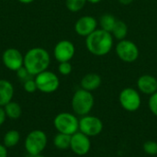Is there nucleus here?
Instances as JSON below:
<instances>
[{
  "label": "nucleus",
  "instance_id": "obj_1",
  "mask_svg": "<svg viewBox=\"0 0 157 157\" xmlns=\"http://www.w3.org/2000/svg\"><path fill=\"white\" fill-rule=\"evenodd\" d=\"M114 44V38L110 32L101 29H96L86 38L87 51L95 56H105L109 54Z\"/></svg>",
  "mask_w": 157,
  "mask_h": 157
},
{
  "label": "nucleus",
  "instance_id": "obj_2",
  "mask_svg": "<svg viewBox=\"0 0 157 157\" xmlns=\"http://www.w3.org/2000/svg\"><path fill=\"white\" fill-rule=\"evenodd\" d=\"M50 53L47 50L40 47L29 49L24 55L23 66L32 76H36L37 75L46 71L50 66Z\"/></svg>",
  "mask_w": 157,
  "mask_h": 157
},
{
  "label": "nucleus",
  "instance_id": "obj_3",
  "mask_svg": "<svg viewBox=\"0 0 157 157\" xmlns=\"http://www.w3.org/2000/svg\"><path fill=\"white\" fill-rule=\"evenodd\" d=\"M95 104V98L92 92L83 88L77 89L72 98V109L75 115L83 117L88 115Z\"/></svg>",
  "mask_w": 157,
  "mask_h": 157
},
{
  "label": "nucleus",
  "instance_id": "obj_4",
  "mask_svg": "<svg viewBox=\"0 0 157 157\" xmlns=\"http://www.w3.org/2000/svg\"><path fill=\"white\" fill-rule=\"evenodd\" d=\"M54 128L58 132L73 135L79 131V120L75 114L61 112L53 120Z\"/></svg>",
  "mask_w": 157,
  "mask_h": 157
},
{
  "label": "nucleus",
  "instance_id": "obj_5",
  "mask_svg": "<svg viewBox=\"0 0 157 157\" xmlns=\"http://www.w3.org/2000/svg\"><path fill=\"white\" fill-rule=\"evenodd\" d=\"M48 143V138L46 133L41 130H34L30 132L24 143L25 150L31 156L40 155L45 149Z\"/></svg>",
  "mask_w": 157,
  "mask_h": 157
},
{
  "label": "nucleus",
  "instance_id": "obj_6",
  "mask_svg": "<svg viewBox=\"0 0 157 157\" xmlns=\"http://www.w3.org/2000/svg\"><path fill=\"white\" fill-rule=\"evenodd\" d=\"M119 102L123 109L128 112L137 111L142 105L140 92L133 87L123 88L119 95Z\"/></svg>",
  "mask_w": 157,
  "mask_h": 157
},
{
  "label": "nucleus",
  "instance_id": "obj_7",
  "mask_svg": "<svg viewBox=\"0 0 157 157\" xmlns=\"http://www.w3.org/2000/svg\"><path fill=\"white\" fill-rule=\"evenodd\" d=\"M115 52L118 58L124 63H134L140 55L139 48L135 42L127 39L119 40L115 46Z\"/></svg>",
  "mask_w": 157,
  "mask_h": 157
},
{
  "label": "nucleus",
  "instance_id": "obj_8",
  "mask_svg": "<svg viewBox=\"0 0 157 157\" xmlns=\"http://www.w3.org/2000/svg\"><path fill=\"white\" fill-rule=\"evenodd\" d=\"M35 82L39 91L51 94L55 92L60 86V79L56 74L52 71H44L35 76Z\"/></svg>",
  "mask_w": 157,
  "mask_h": 157
},
{
  "label": "nucleus",
  "instance_id": "obj_9",
  "mask_svg": "<svg viewBox=\"0 0 157 157\" xmlns=\"http://www.w3.org/2000/svg\"><path fill=\"white\" fill-rule=\"evenodd\" d=\"M103 131L102 121L96 116L86 115L79 120V132L88 137H96Z\"/></svg>",
  "mask_w": 157,
  "mask_h": 157
},
{
  "label": "nucleus",
  "instance_id": "obj_10",
  "mask_svg": "<svg viewBox=\"0 0 157 157\" xmlns=\"http://www.w3.org/2000/svg\"><path fill=\"white\" fill-rule=\"evenodd\" d=\"M70 149L75 155L78 156L86 155L91 150L90 137L78 131L71 136Z\"/></svg>",
  "mask_w": 157,
  "mask_h": 157
},
{
  "label": "nucleus",
  "instance_id": "obj_11",
  "mask_svg": "<svg viewBox=\"0 0 157 157\" xmlns=\"http://www.w3.org/2000/svg\"><path fill=\"white\" fill-rule=\"evenodd\" d=\"M75 54V44L68 40H63L56 43L53 49V56L57 62H70Z\"/></svg>",
  "mask_w": 157,
  "mask_h": 157
},
{
  "label": "nucleus",
  "instance_id": "obj_12",
  "mask_svg": "<svg viewBox=\"0 0 157 157\" xmlns=\"http://www.w3.org/2000/svg\"><path fill=\"white\" fill-rule=\"evenodd\" d=\"M2 61L8 70L17 72L24 64V55L17 49L8 48L3 52Z\"/></svg>",
  "mask_w": 157,
  "mask_h": 157
},
{
  "label": "nucleus",
  "instance_id": "obj_13",
  "mask_svg": "<svg viewBox=\"0 0 157 157\" xmlns=\"http://www.w3.org/2000/svg\"><path fill=\"white\" fill-rule=\"evenodd\" d=\"M98 22L92 16H83L79 17L75 24V31L77 35L82 37H87L98 29Z\"/></svg>",
  "mask_w": 157,
  "mask_h": 157
},
{
  "label": "nucleus",
  "instance_id": "obj_14",
  "mask_svg": "<svg viewBox=\"0 0 157 157\" xmlns=\"http://www.w3.org/2000/svg\"><path fill=\"white\" fill-rule=\"evenodd\" d=\"M137 87L139 92L151 96L157 91V78L152 75H143L137 80Z\"/></svg>",
  "mask_w": 157,
  "mask_h": 157
},
{
  "label": "nucleus",
  "instance_id": "obj_15",
  "mask_svg": "<svg viewBox=\"0 0 157 157\" xmlns=\"http://www.w3.org/2000/svg\"><path fill=\"white\" fill-rule=\"evenodd\" d=\"M102 83L101 76L96 73H88L83 76L80 82L81 88L87 90V91H94L97 90Z\"/></svg>",
  "mask_w": 157,
  "mask_h": 157
},
{
  "label": "nucleus",
  "instance_id": "obj_16",
  "mask_svg": "<svg viewBox=\"0 0 157 157\" xmlns=\"http://www.w3.org/2000/svg\"><path fill=\"white\" fill-rule=\"evenodd\" d=\"M14 97V86L8 80L0 79V107H5L12 101Z\"/></svg>",
  "mask_w": 157,
  "mask_h": 157
},
{
  "label": "nucleus",
  "instance_id": "obj_17",
  "mask_svg": "<svg viewBox=\"0 0 157 157\" xmlns=\"http://www.w3.org/2000/svg\"><path fill=\"white\" fill-rule=\"evenodd\" d=\"M128 25L123 21V20H117L111 34L113 36V38H115L118 40H122L124 39H126L127 35H128Z\"/></svg>",
  "mask_w": 157,
  "mask_h": 157
},
{
  "label": "nucleus",
  "instance_id": "obj_18",
  "mask_svg": "<svg viewBox=\"0 0 157 157\" xmlns=\"http://www.w3.org/2000/svg\"><path fill=\"white\" fill-rule=\"evenodd\" d=\"M117 18L110 13H105L103 14L100 18H99V26H100V29H103V30H106L108 32H110L112 31L116 22H117Z\"/></svg>",
  "mask_w": 157,
  "mask_h": 157
},
{
  "label": "nucleus",
  "instance_id": "obj_19",
  "mask_svg": "<svg viewBox=\"0 0 157 157\" xmlns=\"http://www.w3.org/2000/svg\"><path fill=\"white\" fill-rule=\"evenodd\" d=\"M71 136L68 134L58 132L53 138V144L59 150H67L70 148L71 144Z\"/></svg>",
  "mask_w": 157,
  "mask_h": 157
},
{
  "label": "nucleus",
  "instance_id": "obj_20",
  "mask_svg": "<svg viewBox=\"0 0 157 157\" xmlns=\"http://www.w3.org/2000/svg\"><path fill=\"white\" fill-rule=\"evenodd\" d=\"M4 109L6 114V117L12 120L18 119L22 114V109H21L20 105L15 101H10L9 103H7L4 107Z\"/></svg>",
  "mask_w": 157,
  "mask_h": 157
},
{
  "label": "nucleus",
  "instance_id": "obj_21",
  "mask_svg": "<svg viewBox=\"0 0 157 157\" xmlns=\"http://www.w3.org/2000/svg\"><path fill=\"white\" fill-rule=\"evenodd\" d=\"M20 141V134L16 130H10L6 132L3 138V144L6 147H14Z\"/></svg>",
  "mask_w": 157,
  "mask_h": 157
},
{
  "label": "nucleus",
  "instance_id": "obj_22",
  "mask_svg": "<svg viewBox=\"0 0 157 157\" xmlns=\"http://www.w3.org/2000/svg\"><path fill=\"white\" fill-rule=\"evenodd\" d=\"M86 3V0H65V6L69 11L75 13L82 10Z\"/></svg>",
  "mask_w": 157,
  "mask_h": 157
},
{
  "label": "nucleus",
  "instance_id": "obj_23",
  "mask_svg": "<svg viewBox=\"0 0 157 157\" xmlns=\"http://www.w3.org/2000/svg\"><path fill=\"white\" fill-rule=\"evenodd\" d=\"M144 152L148 155H157V142L155 141H146L143 145Z\"/></svg>",
  "mask_w": 157,
  "mask_h": 157
},
{
  "label": "nucleus",
  "instance_id": "obj_24",
  "mask_svg": "<svg viewBox=\"0 0 157 157\" xmlns=\"http://www.w3.org/2000/svg\"><path fill=\"white\" fill-rule=\"evenodd\" d=\"M58 71L62 75H69L73 71V66H72L70 62L59 63Z\"/></svg>",
  "mask_w": 157,
  "mask_h": 157
},
{
  "label": "nucleus",
  "instance_id": "obj_25",
  "mask_svg": "<svg viewBox=\"0 0 157 157\" xmlns=\"http://www.w3.org/2000/svg\"><path fill=\"white\" fill-rule=\"evenodd\" d=\"M148 107L152 114L157 117V91L150 96V98L148 100Z\"/></svg>",
  "mask_w": 157,
  "mask_h": 157
},
{
  "label": "nucleus",
  "instance_id": "obj_26",
  "mask_svg": "<svg viewBox=\"0 0 157 157\" xmlns=\"http://www.w3.org/2000/svg\"><path fill=\"white\" fill-rule=\"evenodd\" d=\"M23 86H24V90L27 93H34L36 90H38L35 79H32V78H29L27 81H25Z\"/></svg>",
  "mask_w": 157,
  "mask_h": 157
},
{
  "label": "nucleus",
  "instance_id": "obj_27",
  "mask_svg": "<svg viewBox=\"0 0 157 157\" xmlns=\"http://www.w3.org/2000/svg\"><path fill=\"white\" fill-rule=\"evenodd\" d=\"M17 75L18 79L21 80V81H23V82L27 81L28 79L30 78V76H32V75L28 72V70H27L24 66H22L20 69H18V70L17 71Z\"/></svg>",
  "mask_w": 157,
  "mask_h": 157
},
{
  "label": "nucleus",
  "instance_id": "obj_28",
  "mask_svg": "<svg viewBox=\"0 0 157 157\" xmlns=\"http://www.w3.org/2000/svg\"><path fill=\"white\" fill-rule=\"evenodd\" d=\"M6 114L5 112L4 107H0V126L6 121Z\"/></svg>",
  "mask_w": 157,
  "mask_h": 157
},
{
  "label": "nucleus",
  "instance_id": "obj_29",
  "mask_svg": "<svg viewBox=\"0 0 157 157\" xmlns=\"http://www.w3.org/2000/svg\"><path fill=\"white\" fill-rule=\"evenodd\" d=\"M0 157H7V150L4 144H0Z\"/></svg>",
  "mask_w": 157,
  "mask_h": 157
},
{
  "label": "nucleus",
  "instance_id": "obj_30",
  "mask_svg": "<svg viewBox=\"0 0 157 157\" xmlns=\"http://www.w3.org/2000/svg\"><path fill=\"white\" fill-rule=\"evenodd\" d=\"M134 0H118V2L123 6H128V5H131Z\"/></svg>",
  "mask_w": 157,
  "mask_h": 157
},
{
  "label": "nucleus",
  "instance_id": "obj_31",
  "mask_svg": "<svg viewBox=\"0 0 157 157\" xmlns=\"http://www.w3.org/2000/svg\"><path fill=\"white\" fill-rule=\"evenodd\" d=\"M17 1L22 4H30V3L34 2V0H17Z\"/></svg>",
  "mask_w": 157,
  "mask_h": 157
},
{
  "label": "nucleus",
  "instance_id": "obj_32",
  "mask_svg": "<svg viewBox=\"0 0 157 157\" xmlns=\"http://www.w3.org/2000/svg\"><path fill=\"white\" fill-rule=\"evenodd\" d=\"M87 1V3H90V4H98V3H100L102 0H86Z\"/></svg>",
  "mask_w": 157,
  "mask_h": 157
},
{
  "label": "nucleus",
  "instance_id": "obj_33",
  "mask_svg": "<svg viewBox=\"0 0 157 157\" xmlns=\"http://www.w3.org/2000/svg\"><path fill=\"white\" fill-rule=\"evenodd\" d=\"M32 157H46V156H44V155H35V156H32Z\"/></svg>",
  "mask_w": 157,
  "mask_h": 157
}]
</instances>
